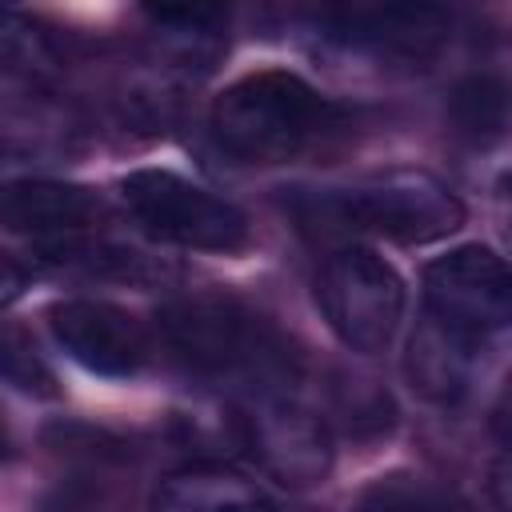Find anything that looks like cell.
<instances>
[{
  "mask_svg": "<svg viewBox=\"0 0 512 512\" xmlns=\"http://www.w3.org/2000/svg\"><path fill=\"white\" fill-rule=\"evenodd\" d=\"M360 504L364 508H452L460 500L420 476H380L360 492Z\"/></svg>",
  "mask_w": 512,
  "mask_h": 512,
  "instance_id": "obj_16",
  "label": "cell"
},
{
  "mask_svg": "<svg viewBox=\"0 0 512 512\" xmlns=\"http://www.w3.org/2000/svg\"><path fill=\"white\" fill-rule=\"evenodd\" d=\"M244 424V448L252 460L284 488H312L332 468V432L328 424L288 400L284 392H256Z\"/></svg>",
  "mask_w": 512,
  "mask_h": 512,
  "instance_id": "obj_8",
  "label": "cell"
},
{
  "mask_svg": "<svg viewBox=\"0 0 512 512\" xmlns=\"http://www.w3.org/2000/svg\"><path fill=\"white\" fill-rule=\"evenodd\" d=\"M152 504L168 508V512H220V508H264V504H272V496L256 480H248L224 464L200 460V464H184V468L168 472L156 484Z\"/></svg>",
  "mask_w": 512,
  "mask_h": 512,
  "instance_id": "obj_12",
  "label": "cell"
},
{
  "mask_svg": "<svg viewBox=\"0 0 512 512\" xmlns=\"http://www.w3.org/2000/svg\"><path fill=\"white\" fill-rule=\"evenodd\" d=\"M12 456V428H8V416H4V408H0V464Z\"/></svg>",
  "mask_w": 512,
  "mask_h": 512,
  "instance_id": "obj_19",
  "label": "cell"
},
{
  "mask_svg": "<svg viewBox=\"0 0 512 512\" xmlns=\"http://www.w3.org/2000/svg\"><path fill=\"white\" fill-rule=\"evenodd\" d=\"M48 328L80 368L112 380L136 376L152 352L144 324L108 300H60L48 308Z\"/></svg>",
  "mask_w": 512,
  "mask_h": 512,
  "instance_id": "obj_9",
  "label": "cell"
},
{
  "mask_svg": "<svg viewBox=\"0 0 512 512\" xmlns=\"http://www.w3.org/2000/svg\"><path fill=\"white\" fill-rule=\"evenodd\" d=\"M304 232H372L396 244H428L464 224L460 196L428 172H392L360 188H332L296 200Z\"/></svg>",
  "mask_w": 512,
  "mask_h": 512,
  "instance_id": "obj_3",
  "label": "cell"
},
{
  "mask_svg": "<svg viewBox=\"0 0 512 512\" xmlns=\"http://www.w3.org/2000/svg\"><path fill=\"white\" fill-rule=\"evenodd\" d=\"M420 288H424V316H432L436 324L480 348L496 332H504L512 316L508 264L488 244H460L436 256L424 268Z\"/></svg>",
  "mask_w": 512,
  "mask_h": 512,
  "instance_id": "obj_7",
  "label": "cell"
},
{
  "mask_svg": "<svg viewBox=\"0 0 512 512\" xmlns=\"http://www.w3.org/2000/svg\"><path fill=\"white\" fill-rule=\"evenodd\" d=\"M152 24L180 32H220L228 24V0H136Z\"/></svg>",
  "mask_w": 512,
  "mask_h": 512,
  "instance_id": "obj_17",
  "label": "cell"
},
{
  "mask_svg": "<svg viewBox=\"0 0 512 512\" xmlns=\"http://www.w3.org/2000/svg\"><path fill=\"white\" fill-rule=\"evenodd\" d=\"M108 216V204L88 184L68 180H8L0 184V228L16 236H80Z\"/></svg>",
  "mask_w": 512,
  "mask_h": 512,
  "instance_id": "obj_10",
  "label": "cell"
},
{
  "mask_svg": "<svg viewBox=\"0 0 512 512\" xmlns=\"http://www.w3.org/2000/svg\"><path fill=\"white\" fill-rule=\"evenodd\" d=\"M120 196L136 216V224L156 240L192 252H224V256L248 248L252 240L248 216L232 200L184 180L180 172L136 168L120 180Z\"/></svg>",
  "mask_w": 512,
  "mask_h": 512,
  "instance_id": "obj_4",
  "label": "cell"
},
{
  "mask_svg": "<svg viewBox=\"0 0 512 512\" xmlns=\"http://www.w3.org/2000/svg\"><path fill=\"white\" fill-rule=\"evenodd\" d=\"M44 448H52L64 460H84V464H124L132 456V444L108 428L96 424H80V420H52L40 432Z\"/></svg>",
  "mask_w": 512,
  "mask_h": 512,
  "instance_id": "obj_15",
  "label": "cell"
},
{
  "mask_svg": "<svg viewBox=\"0 0 512 512\" xmlns=\"http://www.w3.org/2000/svg\"><path fill=\"white\" fill-rule=\"evenodd\" d=\"M24 284H28V272H24L8 252H0V308H4L8 300H16V296L24 292Z\"/></svg>",
  "mask_w": 512,
  "mask_h": 512,
  "instance_id": "obj_18",
  "label": "cell"
},
{
  "mask_svg": "<svg viewBox=\"0 0 512 512\" xmlns=\"http://www.w3.org/2000/svg\"><path fill=\"white\" fill-rule=\"evenodd\" d=\"M452 120L472 144H496L508 128V84L492 72H472L452 88Z\"/></svg>",
  "mask_w": 512,
  "mask_h": 512,
  "instance_id": "obj_13",
  "label": "cell"
},
{
  "mask_svg": "<svg viewBox=\"0 0 512 512\" xmlns=\"http://www.w3.org/2000/svg\"><path fill=\"white\" fill-rule=\"evenodd\" d=\"M476 356H480V344H472V340L448 332L444 324H436L432 316L420 312L416 332H412V340H408L404 372H408L412 388H416L424 400L452 404V400L464 396Z\"/></svg>",
  "mask_w": 512,
  "mask_h": 512,
  "instance_id": "obj_11",
  "label": "cell"
},
{
  "mask_svg": "<svg viewBox=\"0 0 512 512\" xmlns=\"http://www.w3.org/2000/svg\"><path fill=\"white\" fill-rule=\"evenodd\" d=\"M316 300L324 308L336 340L360 356H376L392 344L404 320V280L372 248L348 244L332 252L316 280Z\"/></svg>",
  "mask_w": 512,
  "mask_h": 512,
  "instance_id": "obj_6",
  "label": "cell"
},
{
  "mask_svg": "<svg viewBox=\"0 0 512 512\" xmlns=\"http://www.w3.org/2000/svg\"><path fill=\"white\" fill-rule=\"evenodd\" d=\"M160 344L176 364L208 380L284 392L300 380V352L260 312L228 296H180L156 312Z\"/></svg>",
  "mask_w": 512,
  "mask_h": 512,
  "instance_id": "obj_1",
  "label": "cell"
},
{
  "mask_svg": "<svg viewBox=\"0 0 512 512\" xmlns=\"http://www.w3.org/2000/svg\"><path fill=\"white\" fill-rule=\"evenodd\" d=\"M212 140L244 164H284L328 140L344 112L288 68H260L228 84L212 104Z\"/></svg>",
  "mask_w": 512,
  "mask_h": 512,
  "instance_id": "obj_2",
  "label": "cell"
},
{
  "mask_svg": "<svg viewBox=\"0 0 512 512\" xmlns=\"http://www.w3.org/2000/svg\"><path fill=\"white\" fill-rule=\"evenodd\" d=\"M296 16L320 40L392 60H432L452 28L436 0H296Z\"/></svg>",
  "mask_w": 512,
  "mask_h": 512,
  "instance_id": "obj_5",
  "label": "cell"
},
{
  "mask_svg": "<svg viewBox=\"0 0 512 512\" xmlns=\"http://www.w3.org/2000/svg\"><path fill=\"white\" fill-rule=\"evenodd\" d=\"M0 380L28 396H60V380L52 364L40 356L36 340L20 324H0Z\"/></svg>",
  "mask_w": 512,
  "mask_h": 512,
  "instance_id": "obj_14",
  "label": "cell"
}]
</instances>
